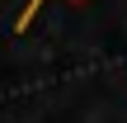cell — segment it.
<instances>
[{
    "label": "cell",
    "mask_w": 127,
    "mask_h": 123,
    "mask_svg": "<svg viewBox=\"0 0 127 123\" xmlns=\"http://www.w3.org/2000/svg\"><path fill=\"white\" fill-rule=\"evenodd\" d=\"M42 5H47V0H28V5H24V14H19V19H14V33H24V28H28V24H33V14H38V9H42ZM66 5H85V0H66Z\"/></svg>",
    "instance_id": "obj_1"
}]
</instances>
